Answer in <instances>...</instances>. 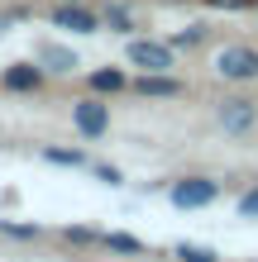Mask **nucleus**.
I'll list each match as a JSON object with an SVG mask.
<instances>
[{"instance_id": "f257e3e1", "label": "nucleus", "mask_w": 258, "mask_h": 262, "mask_svg": "<svg viewBox=\"0 0 258 262\" xmlns=\"http://www.w3.org/2000/svg\"><path fill=\"white\" fill-rule=\"evenodd\" d=\"M125 62L134 72H172L177 67V48L163 38H125Z\"/></svg>"}, {"instance_id": "f03ea898", "label": "nucleus", "mask_w": 258, "mask_h": 262, "mask_svg": "<svg viewBox=\"0 0 258 262\" xmlns=\"http://www.w3.org/2000/svg\"><path fill=\"white\" fill-rule=\"evenodd\" d=\"M215 76L220 81H258V48H249V43H225V48L215 53Z\"/></svg>"}, {"instance_id": "7ed1b4c3", "label": "nucleus", "mask_w": 258, "mask_h": 262, "mask_svg": "<svg viewBox=\"0 0 258 262\" xmlns=\"http://www.w3.org/2000/svg\"><path fill=\"white\" fill-rule=\"evenodd\" d=\"M72 129H77L86 143H96V138L110 134V105H105V96H86L82 100H72Z\"/></svg>"}, {"instance_id": "20e7f679", "label": "nucleus", "mask_w": 258, "mask_h": 262, "mask_svg": "<svg viewBox=\"0 0 258 262\" xmlns=\"http://www.w3.org/2000/svg\"><path fill=\"white\" fill-rule=\"evenodd\" d=\"M53 29H67V34H101V10H91V0H57L48 10Z\"/></svg>"}, {"instance_id": "39448f33", "label": "nucleus", "mask_w": 258, "mask_h": 262, "mask_svg": "<svg viewBox=\"0 0 258 262\" xmlns=\"http://www.w3.org/2000/svg\"><path fill=\"white\" fill-rule=\"evenodd\" d=\"M168 200L177 210H206V205L220 200V181L215 177H182L168 186Z\"/></svg>"}, {"instance_id": "423d86ee", "label": "nucleus", "mask_w": 258, "mask_h": 262, "mask_svg": "<svg viewBox=\"0 0 258 262\" xmlns=\"http://www.w3.org/2000/svg\"><path fill=\"white\" fill-rule=\"evenodd\" d=\"M215 124L230 134V138L253 134V129H258V100H249V96H230V100H220V105H215Z\"/></svg>"}, {"instance_id": "0eeeda50", "label": "nucleus", "mask_w": 258, "mask_h": 262, "mask_svg": "<svg viewBox=\"0 0 258 262\" xmlns=\"http://www.w3.org/2000/svg\"><path fill=\"white\" fill-rule=\"evenodd\" d=\"M129 91L144 100H177V96H187V81L177 72H139V76H129Z\"/></svg>"}, {"instance_id": "6e6552de", "label": "nucleus", "mask_w": 258, "mask_h": 262, "mask_svg": "<svg viewBox=\"0 0 258 262\" xmlns=\"http://www.w3.org/2000/svg\"><path fill=\"white\" fill-rule=\"evenodd\" d=\"M43 81H48V72L38 67V57H34V62H10V67H0V86L14 91V96H34V91H43Z\"/></svg>"}, {"instance_id": "1a4fd4ad", "label": "nucleus", "mask_w": 258, "mask_h": 262, "mask_svg": "<svg viewBox=\"0 0 258 262\" xmlns=\"http://www.w3.org/2000/svg\"><path fill=\"white\" fill-rule=\"evenodd\" d=\"M86 91L91 96H120V91H129V72L125 67H91L86 72Z\"/></svg>"}, {"instance_id": "9d476101", "label": "nucleus", "mask_w": 258, "mask_h": 262, "mask_svg": "<svg viewBox=\"0 0 258 262\" xmlns=\"http://www.w3.org/2000/svg\"><path fill=\"white\" fill-rule=\"evenodd\" d=\"M38 67L48 76H67V72H77L82 62H77L72 48H63V43H43V48H38Z\"/></svg>"}, {"instance_id": "9b49d317", "label": "nucleus", "mask_w": 258, "mask_h": 262, "mask_svg": "<svg viewBox=\"0 0 258 262\" xmlns=\"http://www.w3.org/2000/svg\"><path fill=\"white\" fill-rule=\"evenodd\" d=\"M101 24L110 29V34H125V38H129V34H134V10L120 5V0H110V5L101 10Z\"/></svg>"}, {"instance_id": "f8f14e48", "label": "nucleus", "mask_w": 258, "mask_h": 262, "mask_svg": "<svg viewBox=\"0 0 258 262\" xmlns=\"http://www.w3.org/2000/svg\"><path fill=\"white\" fill-rule=\"evenodd\" d=\"M101 248H110V253H120V257H144V253H148V243L115 229V234H101Z\"/></svg>"}, {"instance_id": "ddd939ff", "label": "nucleus", "mask_w": 258, "mask_h": 262, "mask_svg": "<svg viewBox=\"0 0 258 262\" xmlns=\"http://www.w3.org/2000/svg\"><path fill=\"white\" fill-rule=\"evenodd\" d=\"M38 158L43 162H48V167H91V158H86V152L82 148H38Z\"/></svg>"}, {"instance_id": "4468645a", "label": "nucleus", "mask_w": 258, "mask_h": 262, "mask_svg": "<svg viewBox=\"0 0 258 262\" xmlns=\"http://www.w3.org/2000/svg\"><path fill=\"white\" fill-rule=\"evenodd\" d=\"M0 238L34 243V238H43V229H38V224H24V220H0Z\"/></svg>"}, {"instance_id": "2eb2a0df", "label": "nucleus", "mask_w": 258, "mask_h": 262, "mask_svg": "<svg viewBox=\"0 0 258 262\" xmlns=\"http://www.w3.org/2000/svg\"><path fill=\"white\" fill-rule=\"evenodd\" d=\"M206 38H210V29H206V24H187V29H182V34H172L168 43H172L177 53H182V48H201Z\"/></svg>"}, {"instance_id": "dca6fc26", "label": "nucleus", "mask_w": 258, "mask_h": 262, "mask_svg": "<svg viewBox=\"0 0 258 262\" xmlns=\"http://www.w3.org/2000/svg\"><path fill=\"white\" fill-rule=\"evenodd\" d=\"M172 257H177V262H220V253H215V248H201V243H177Z\"/></svg>"}, {"instance_id": "f3484780", "label": "nucleus", "mask_w": 258, "mask_h": 262, "mask_svg": "<svg viewBox=\"0 0 258 262\" xmlns=\"http://www.w3.org/2000/svg\"><path fill=\"white\" fill-rule=\"evenodd\" d=\"M63 243H72V248H91V243H101V234L86 229V224H67L63 229Z\"/></svg>"}, {"instance_id": "a211bd4d", "label": "nucleus", "mask_w": 258, "mask_h": 262, "mask_svg": "<svg viewBox=\"0 0 258 262\" xmlns=\"http://www.w3.org/2000/svg\"><path fill=\"white\" fill-rule=\"evenodd\" d=\"M91 177H101L105 186H125V172H120L115 162H91Z\"/></svg>"}, {"instance_id": "6ab92c4d", "label": "nucleus", "mask_w": 258, "mask_h": 262, "mask_svg": "<svg viewBox=\"0 0 258 262\" xmlns=\"http://www.w3.org/2000/svg\"><path fill=\"white\" fill-rule=\"evenodd\" d=\"M234 210H239V220H258V186L239 195V205H234Z\"/></svg>"}, {"instance_id": "aec40b11", "label": "nucleus", "mask_w": 258, "mask_h": 262, "mask_svg": "<svg viewBox=\"0 0 258 262\" xmlns=\"http://www.w3.org/2000/svg\"><path fill=\"white\" fill-rule=\"evenodd\" d=\"M210 10H253V0H206Z\"/></svg>"}, {"instance_id": "412c9836", "label": "nucleus", "mask_w": 258, "mask_h": 262, "mask_svg": "<svg viewBox=\"0 0 258 262\" xmlns=\"http://www.w3.org/2000/svg\"><path fill=\"white\" fill-rule=\"evenodd\" d=\"M253 10H258V0H253Z\"/></svg>"}]
</instances>
